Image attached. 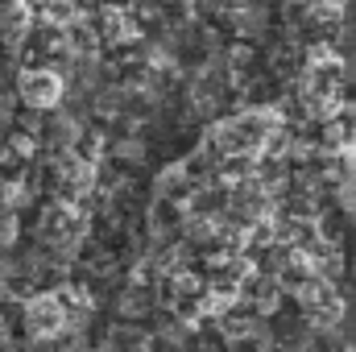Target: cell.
<instances>
[{"mask_svg":"<svg viewBox=\"0 0 356 352\" xmlns=\"http://www.w3.org/2000/svg\"><path fill=\"white\" fill-rule=\"evenodd\" d=\"M21 95H25V104H33V108H50V104L63 95V83H58V75H50V71H25Z\"/></svg>","mask_w":356,"mask_h":352,"instance_id":"cell-1","label":"cell"},{"mask_svg":"<svg viewBox=\"0 0 356 352\" xmlns=\"http://www.w3.org/2000/svg\"><path fill=\"white\" fill-rule=\"evenodd\" d=\"M58 323H63V311H58V303H54V298H38V303L29 307V328H33L38 336L58 332Z\"/></svg>","mask_w":356,"mask_h":352,"instance_id":"cell-2","label":"cell"}]
</instances>
